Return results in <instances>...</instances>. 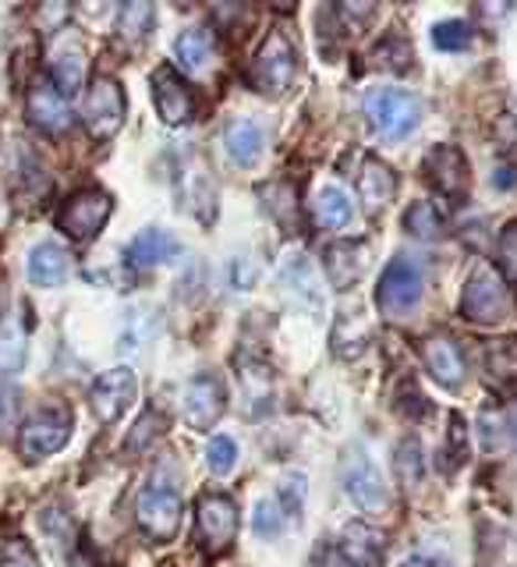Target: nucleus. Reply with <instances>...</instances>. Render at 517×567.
I'll return each mask as SVG.
<instances>
[{
	"instance_id": "10",
	"label": "nucleus",
	"mask_w": 517,
	"mask_h": 567,
	"mask_svg": "<svg viewBox=\"0 0 517 567\" xmlns=\"http://www.w3.org/2000/svg\"><path fill=\"white\" fill-rule=\"evenodd\" d=\"M341 483H344V493L351 496L354 504L362 511H383L386 507V483L380 468L372 465L369 454L362 447H351L344 454V465H341Z\"/></svg>"
},
{
	"instance_id": "23",
	"label": "nucleus",
	"mask_w": 517,
	"mask_h": 567,
	"mask_svg": "<svg viewBox=\"0 0 517 567\" xmlns=\"http://www.w3.org/2000/svg\"><path fill=\"white\" fill-rule=\"evenodd\" d=\"M177 252H182V245H177L167 230H142V235L128 245L124 259H128V266H135V270H149V266L174 259Z\"/></svg>"
},
{
	"instance_id": "17",
	"label": "nucleus",
	"mask_w": 517,
	"mask_h": 567,
	"mask_svg": "<svg viewBox=\"0 0 517 567\" xmlns=\"http://www.w3.org/2000/svg\"><path fill=\"white\" fill-rule=\"evenodd\" d=\"M327 277L333 288H351L369 270V245L365 241H337L327 248Z\"/></svg>"
},
{
	"instance_id": "42",
	"label": "nucleus",
	"mask_w": 517,
	"mask_h": 567,
	"mask_svg": "<svg viewBox=\"0 0 517 567\" xmlns=\"http://www.w3.org/2000/svg\"><path fill=\"white\" fill-rule=\"evenodd\" d=\"M14 401H18L14 383H0V430L8 425V419H11V412H14Z\"/></svg>"
},
{
	"instance_id": "6",
	"label": "nucleus",
	"mask_w": 517,
	"mask_h": 567,
	"mask_svg": "<svg viewBox=\"0 0 517 567\" xmlns=\"http://www.w3.org/2000/svg\"><path fill=\"white\" fill-rule=\"evenodd\" d=\"M510 312V291L504 277L489 270V266H478V270L465 280V295H461V316L472 319V323H500Z\"/></svg>"
},
{
	"instance_id": "16",
	"label": "nucleus",
	"mask_w": 517,
	"mask_h": 567,
	"mask_svg": "<svg viewBox=\"0 0 517 567\" xmlns=\"http://www.w3.org/2000/svg\"><path fill=\"white\" fill-rule=\"evenodd\" d=\"M422 362L433 372V380L447 390H457L465 380V354H461L457 341L447 333H433L422 341Z\"/></svg>"
},
{
	"instance_id": "35",
	"label": "nucleus",
	"mask_w": 517,
	"mask_h": 567,
	"mask_svg": "<svg viewBox=\"0 0 517 567\" xmlns=\"http://www.w3.org/2000/svg\"><path fill=\"white\" fill-rule=\"evenodd\" d=\"M238 461V447L230 436H213L209 447H206V465L213 475H230V468H235Z\"/></svg>"
},
{
	"instance_id": "1",
	"label": "nucleus",
	"mask_w": 517,
	"mask_h": 567,
	"mask_svg": "<svg viewBox=\"0 0 517 567\" xmlns=\"http://www.w3.org/2000/svg\"><path fill=\"white\" fill-rule=\"evenodd\" d=\"M298 47H294V35L288 25H273L270 35L262 40L259 53L252 68H248V79H252V85L259 89L262 96H288L291 85L298 79Z\"/></svg>"
},
{
	"instance_id": "39",
	"label": "nucleus",
	"mask_w": 517,
	"mask_h": 567,
	"mask_svg": "<svg viewBox=\"0 0 517 567\" xmlns=\"http://www.w3.org/2000/svg\"><path fill=\"white\" fill-rule=\"evenodd\" d=\"M252 528H256V536H266V539L280 536L283 518H280V507H277V501H262V504L256 507V522H252Z\"/></svg>"
},
{
	"instance_id": "18",
	"label": "nucleus",
	"mask_w": 517,
	"mask_h": 567,
	"mask_svg": "<svg viewBox=\"0 0 517 567\" xmlns=\"http://www.w3.org/2000/svg\"><path fill=\"white\" fill-rule=\"evenodd\" d=\"M71 274V256L58 241H40L29 252V280L35 288H58Z\"/></svg>"
},
{
	"instance_id": "33",
	"label": "nucleus",
	"mask_w": 517,
	"mask_h": 567,
	"mask_svg": "<svg viewBox=\"0 0 517 567\" xmlns=\"http://www.w3.org/2000/svg\"><path fill=\"white\" fill-rule=\"evenodd\" d=\"M25 365V344L14 330L0 333V383H14V372Z\"/></svg>"
},
{
	"instance_id": "38",
	"label": "nucleus",
	"mask_w": 517,
	"mask_h": 567,
	"mask_svg": "<svg viewBox=\"0 0 517 567\" xmlns=\"http://www.w3.org/2000/svg\"><path fill=\"white\" fill-rule=\"evenodd\" d=\"M496 256H500V270H504V277L517 288V220L504 227L500 245H496Z\"/></svg>"
},
{
	"instance_id": "14",
	"label": "nucleus",
	"mask_w": 517,
	"mask_h": 567,
	"mask_svg": "<svg viewBox=\"0 0 517 567\" xmlns=\"http://www.w3.org/2000/svg\"><path fill=\"white\" fill-rule=\"evenodd\" d=\"M25 114L40 132L64 135L71 128V106L68 96L53 82H35L25 96Z\"/></svg>"
},
{
	"instance_id": "15",
	"label": "nucleus",
	"mask_w": 517,
	"mask_h": 567,
	"mask_svg": "<svg viewBox=\"0 0 517 567\" xmlns=\"http://www.w3.org/2000/svg\"><path fill=\"white\" fill-rule=\"evenodd\" d=\"M422 171H425V182H430L440 195H447V199H461V195L468 192V159L454 146L430 150Z\"/></svg>"
},
{
	"instance_id": "13",
	"label": "nucleus",
	"mask_w": 517,
	"mask_h": 567,
	"mask_svg": "<svg viewBox=\"0 0 517 567\" xmlns=\"http://www.w3.org/2000/svg\"><path fill=\"white\" fill-rule=\"evenodd\" d=\"M153 100H156L159 121L170 124V128H182V124H188L195 114L192 89L182 82V75H177L170 64H159L153 71Z\"/></svg>"
},
{
	"instance_id": "12",
	"label": "nucleus",
	"mask_w": 517,
	"mask_h": 567,
	"mask_svg": "<svg viewBox=\"0 0 517 567\" xmlns=\"http://www.w3.org/2000/svg\"><path fill=\"white\" fill-rule=\"evenodd\" d=\"M224 404H227L224 383L213 377V372H199V377L188 380V386H185V422L195 433L213 430L224 415Z\"/></svg>"
},
{
	"instance_id": "21",
	"label": "nucleus",
	"mask_w": 517,
	"mask_h": 567,
	"mask_svg": "<svg viewBox=\"0 0 517 567\" xmlns=\"http://www.w3.org/2000/svg\"><path fill=\"white\" fill-rule=\"evenodd\" d=\"M71 32H61L58 47L50 53V75H53V85L61 89L64 96H71L75 89L82 85V75H85V53L75 40H68Z\"/></svg>"
},
{
	"instance_id": "28",
	"label": "nucleus",
	"mask_w": 517,
	"mask_h": 567,
	"mask_svg": "<svg viewBox=\"0 0 517 567\" xmlns=\"http://www.w3.org/2000/svg\"><path fill=\"white\" fill-rule=\"evenodd\" d=\"M164 430H167V419L156 412V408H149V412H142V419L132 425V433H128V440H124V451L128 454H142V451H149L153 443L164 436Z\"/></svg>"
},
{
	"instance_id": "4",
	"label": "nucleus",
	"mask_w": 517,
	"mask_h": 567,
	"mask_svg": "<svg viewBox=\"0 0 517 567\" xmlns=\"http://www.w3.org/2000/svg\"><path fill=\"white\" fill-rule=\"evenodd\" d=\"M182 511H185L182 493L170 483H164V478H149L146 489L138 493L135 518L153 543H170L177 536V525H182Z\"/></svg>"
},
{
	"instance_id": "20",
	"label": "nucleus",
	"mask_w": 517,
	"mask_h": 567,
	"mask_svg": "<svg viewBox=\"0 0 517 567\" xmlns=\"http://www.w3.org/2000/svg\"><path fill=\"white\" fill-rule=\"evenodd\" d=\"M351 567H376L383 560V536L362 522H351L341 532V549H337Z\"/></svg>"
},
{
	"instance_id": "34",
	"label": "nucleus",
	"mask_w": 517,
	"mask_h": 567,
	"mask_svg": "<svg viewBox=\"0 0 517 567\" xmlns=\"http://www.w3.org/2000/svg\"><path fill=\"white\" fill-rule=\"evenodd\" d=\"M422 472H425V461H422V447L418 440H401L397 443V475L404 486H418L422 483Z\"/></svg>"
},
{
	"instance_id": "22",
	"label": "nucleus",
	"mask_w": 517,
	"mask_h": 567,
	"mask_svg": "<svg viewBox=\"0 0 517 567\" xmlns=\"http://www.w3.org/2000/svg\"><path fill=\"white\" fill-rule=\"evenodd\" d=\"M486 380L500 394H517V337L486 344Z\"/></svg>"
},
{
	"instance_id": "30",
	"label": "nucleus",
	"mask_w": 517,
	"mask_h": 567,
	"mask_svg": "<svg viewBox=\"0 0 517 567\" xmlns=\"http://www.w3.org/2000/svg\"><path fill=\"white\" fill-rule=\"evenodd\" d=\"M153 22H156V8L153 4H124L121 18H117V32L124 35V40L142 43L149 35Z\"/></svg>"
},
{
	"instance_id": "44",
	"label": "nucleus",
	"mask_w": 517,
	"mask_h": 567,
	"mask_svg": "<svg viewBox=\"0 0 517 567\" xmlns=\"http://www.w3.org/2000/svg\"><path fill=\"white\" fill-rule=\"evenodd\" d=\"M496 185H500V188H514V174H510V171L504 167L500 174H496Z\"/></svg>"
},
{
	"instance_id": "26",
	"label": "nucleus",
	"mask_w": 517,
	"mask_h": 567,
	"mask_svg": "<svg viewBox=\"0 0 517 567\" xmlns=\"http://www.w3.org/2000/svg\"><path fill=\"white\" fill-rule=\"evenodd\" d=\"M238 380H241V401L248 404L245 412L252 415V404H259L256 412L262 415L266 408H270V369L259 362H245Z\"/></svg>"
},
{
	"instance_id": "27",
	"label": "nucleus",
	"mask_w": 517,
	"mask_h": 567,
	"mask_svg": "<svg viewBox=\"0 0 517 567\" xmlns=\"http://www.w3.org/2000/svg\"><path fill=\"white\" fill-rule=\"evenodd\" d=\"M174 53H177V64H182L185 71H203L209 53H213V40L206 29H188L177 35L174 43Z\"/></svg>"
},
{
	"instance_id": "2",
	"label": "nucleus",
	"mask_w": 517,
	"mask_h": 567,
	"mask_svg": "<svg viewBox=\"0 0 517 567\" xmlns=\"http://www.w3.org/2000/svg\"><path fill=\"white\" fill-rule=\"evenodd\" d=\"M365 121L369 128L376 132L380 138L386 142H401L407 138L422 121V100L415 93H407V89H372L365 93Z\"/></svg>"
},
{
	"instance_id": "45",
	"label": "nucleus",
	"mask_w": 517,
	"mask_h": 567,
	"mask_svg": "<svg viewBox=\"0 0 517 567\" xmlns=\"http://www.w3.org/2000/svg\"><path fill=\"white\" fill-rule=\"evenodd\" d=\"M404 567H440V564H433V560H422V557H418V560H407Z\"/></svg>"
},
{
	"instance_id": "32",
	"label": "nucleus",
	"mask_w": 517,
	"mask_h": 567,
	"mask_svg": "<svg viewBox=\"0 0 517 567\" xmlns=\"http://www.w3.org/2000/svg\"><path fill=\"white\" fill-rule=\"evenodd\" d=\"M259 195H262V203H266V209H270V217H277L283 227H291L294 220H298V195H294V188L291 185H270V188H259Z\"/></svg>"
},
{
	"instance_id": "19",
	"label": "nucleus",
	"mask_w": 517,
	"mask_h": 567,
	"mask_svg": "<svg viewBox=\"0 0 517 567\" xmlns=\"http://www.w3.org/2000/svg\"><path fill=\"white\" fill-rule=\"evenodd\" d=\"M359 195H362V206L369 213H383L397 195V177L390 171L380 156H369L362 164V177H359Z\"/></svg>"
},
{
	"instance_id": "40",
	"label": "nucleus",
	"mask_w": 517,
	"mask_h": 567,
	"mask_svg": "<svg viewBox=\"0 0 517 567\" xmlns=\"http://www.w3.org/2000/svg\"><path fill=\"white\" fill-rule=\"evenodd\" d=\"M0 567H40V560H35L25 539H8L0 546Z\"/></svg>"
},
{
	"instance_id": "41",
	"label": "nucleus",
	"mask_w": 517,
	"mask_h": 567,
	"mask_svg": "<svg viewBox=\"0 0 517 567\" xmlns=\"http://www.w3.org/2000/svg\"><path fill=\"white\" fill-rule=\"evenodd\" d=\"M280 496H283V504H288V511H301V504H306V475L301 472H294V475H288L280 483Z\"/></svg>"
},
{
	"instance_id": "25",
	"label": "nucleus",
	"mask_w": 517,
	"mask_h": 567,
	"mask_svg": "<svg viewBox=\"0 0 517 567\" xmlns=\"http://www.w3.org/2000/svg\"><path fill=\"white\" fill-rule=\"evenodd\" d=\"M351 199L341 192V188H319L316 195V224L323 227V230H344L351 224Z\"/></svg>"
},
{
	"instance_id": "36",
	"label": "nucleus",
	"mask_w": 517,
	"mask_h": 567,
	"mask_svg": "<svg viewBox=\"0 0 517 567\" xmlns=\"http://www.w3.org/2000/svg\"><path fill=\"white\" fill-rule=\"evenodd\" d=\"M433 43L440 47V50H465V47H472V25L468 22H440V25H433Z\"/></svg>"
},
{
	"instance_id": "5",
	"label": "nucleus",
	"mask_w": 517,
	"mask_h": 567,
	"mask_svg": "<svg viewBox=\"0 0 517 567\" xmlns=\"http://www.w3.org/2000/svg\"><path fill=\"white\" fill-rule=\"evenodd\" d=\"M238 536V504L227 493H203L195 504V543L209 557L224 554Z\"/></svg>"
},
{
	"instance_id": "37",
	"label": "nucleus",
	"mask_w": 517,
	"mask_h": 567,
	"mask_svg": "<svg viewBox=\"0 0 517 567\" xmlns=\"http://www.w3.org/2000/svg\"><path fill=\"white\" fill-rule=\"evenodd\" d=\"M465 419L451 415V436H447V451H443V461H447V472H454L468 454V436H465Z\"/></svg>"
},
{
	"instance_id": "8",
	"label": "nucleus",
	"mask_w": 517,
	"mask_h": 567,
	"mask_svg": "<svg viewBox=\"0 0 517 567\" xmlns=\"http://www.w3.org/2000/svg\"><path fill=\"white\" fill-rule=\"evenodd\" d=\"M422 291H425V280H422V270L412 262V259H394L383 270L380 277V291H376V306L383 316L390 319H401L407 312L418 309L422 301Z\"/></svg>"
},
{
	"instance_id": "11",
	"label": "nucleus",
	"mask_w": 517,
	"mask_h": 567,
	"mask_svg": "<svg viewBox=\"0 0 517 567\" xmlns=\"http://www.w3.org/2000/svg\"><path fill=\"white\" fill-rule=\"evenodd\" d=\"M138 394V380L132 369H106L103 377H96L93 390H89V404L100 422H117L128 408L135 404Z\"/></svg>"
},
{
	"instance_id": "43",
	"label": "nucleus",
	"mask_w": 517,
	"mask_h": 567,
	"mask_svg": "<svg viewBox=\"0 0 517 567\" xmlns=\"http://www.w3.org/2000/svg\"><path fill=\"white\" fill-rule=\"evenodd\" d=\"M323 567H351L341 554H337V549H327L323 554Z\"/></svg>"
},
{
	"instance_id": "3",
	"label": "nucleus",
	"mask_w": 517,
	"mask_h": 567,
	"mask_svg": "<svg viewBox=\"0 0 517 567\" xmlns=\"http://www.w3.org/2000/svg\"><path fill=\"white\" fill-rule=\"evenodd\" d=\"M71 440V412L61 401H46L22 422L18 430V451L29 461H43L50 454H58L64 443Z\"/></svg>"
},
{
	"instance_id": "46",
	"label": "nucleus",
	"mask_w": 517,
	"mask_h": 567,
	"mask_svg": "<svg viewBox=\"0 0 517 567\" xmlns=\"http://www.w3.org/2000/svg\"><path fill=\"white\" fill-rule=\"evenodd\" d=\"M510 430H514V436H517V401L510 404Z\"/></svg>"
},
{
	"instance_id": "29",
	"label": "nucleus",
	"mask_w": 517,
	"mask_h": 567,
	"mask_svg": "<svg viewBox=\"0 0 517 567\" xmlns=\"http://www.w3.org/2000/svg\"><path fill=\"white\" fill-rule=\"evenodd\" d=\"M372 61H376V68H383V71H407L412 68V43L397 32H390L376 43V50H372Z\"/></svg>"
},
{
	"instance_id": "9",
	"label": "nucleus",
	"mask_w": 517,
	"mask_h": 567,
	"mask_svg": "<svg viewBox=\"0 0 517 567\" xmlns=\"http://www.w3.org/2000/svg\"><path fill=\"white\" fill-rule=\"evenodd\" d=\"M82 121L93 138H111L124 124V93L111 75H96L85 89V103H82Z\"/></svg>"
},
{
	"instance_id": "24",
	"label": "nucleus",
	"mask_w": 517,
	"mask_h": 567,
	"mask_svg": "<svg viewBox=\"0 0 517 567\" xmlns=\"http://www.w3.org/2000/svg\"><path fill=\"white\" fill-rule=\"evenodd\" d=\"M224 146H227L230 159H235L238 167H252L259 159V153H262V132L256 128L252 121L235 117L224 128Z\"/></svg>"
},
{
	"instance_id": "7",
	"label": "nucleus",
	"mask_w": 517,
	"mask_h": 567,
	"mask_svg": "<svg viewBox=\"0 0 517 567\" xmlns=\"http://www.w3.org/2000/svg\"><path fill=\"white\" fill-rule=\"evenodd\" d=\"M114 199L103 188H79L75 195H68L61 213H58V227L75 241H93L103 224L111 220Z\"/></svg>"
},
{
	"instance_id": "31",
	"label": "nucleus",
	"mask_w": 517,
	"mask_h": 567,
	"mask_svg": "<svg viewBox=\"0 0 517 567\" xmlns=\"http://www.w3.org/2000/svg\"><path fill=\"white\" fill-rule=\"evenodd\" d=\"M404 230H407V235L422 238V241L440 238L443 235V217L436 213L433 203H415L412 209L404 213Z\"/></svg>"
}]
</instances>
